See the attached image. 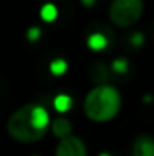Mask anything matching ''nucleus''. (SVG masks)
<instances>
[{"label":"nucleus","mask_w":154,"mask_h":156,"mask_svg":"<svg viewBox=\"0 0 154 156\" xmlns=\"http://www.w3.org/2000/svg\"><path fill=\"white\" fill-rule=\"evenodd\" d=\"M50 126V115L41 105L30 103L18 108L8 120L6 129L18 143H36L43 140Z\"/></svg>","instance_id":"obj_1"},{"label":"nucleus","mask_w":154,"mask_h":156,"mask_svg":"<svg viewBox=\"0 0 154 156\" xmlns=\"http://www.w3.org/2000/svg\"><path fill=\"white\" fill-rule=\"evenodd\" d=\"M119 109H121V94L115 87L107 83L92 88L83 102L85 115L95 123H106L115 118Z\"/></svg>","instance_id":"obj_2"},{"label":"nucleus","mask_w":154,"mask_h":156,"mask_svg":"<svg viewBox=\"0 0 154 156\" xmlns=\"http://www.w3.org/2000/svg\"><path fill=\"white\" fill-rule=\"evenodd\" d=\"M144 14V0H112L109 8L110 21L121 29L136 24Z\"/></svg>","instance_id":"obj_3"},{"label":"nucleus","mask_w":154,"mask_h":156,"mask_svg":"<svg viewBox=\"0 0 154 156\" xmlns=\"http://www.w3.org/2000/svg\"><path fill=\"white\" fill-rule=\"evenodd\" d=\"M54 156H88V152L85 143L80 138L68 135L59 141Z\"/></svg>","instance_id":"obj_4"},{"label":"nucleus","mask_w":154,"mask_h":156,"mask_svg":"<svg viewBox=\"0 0 154 156\" xmlns=\"http://www.w3.org/2000/svg\"><path fill=\"white\" fill-rule=\"evenodd\" d=\"M132 156H154V138L150 135H141L132 146Z\"/></svg>","instance_id":"obj_5"},{"label":"nucleus","mask_w":154,"mask_h":156,"mask_svg":"<svg viewBox=\"0 0 154 156\" xmlns=\"http://www.w3.org/2000/svg\"><path fill=\"white\" fill-rule=\"evenodd\" d=\"M51 130H53V133H54L57 138L62 140V138L71 135L73 126H71V123H70L67 118H57V120H54V123L51 124Z\"/></svg>","instance_id":"obj_6"},{"label":"nucleus","mask_w":154,"mask_h":156,"mask_svg":"<svg viewBox=\"0 0 154 156\" xmlns=\"http://www.w3.org/2000/svg\"><path fill=\"white\" fill-rule=\"evenodd\" d=\"M54 105H56V108H57L59 111L65 112V111L70 108L71 100H70L67 96H57V97H56V102H54Z\"/></svg>","instance_id":"obj_7"},{"label":"nucleus","mask_w":154,"mask_h":156,"mask_svg":"<svg viewBox=\"0 0 154 156\" xmlns=\"http://www.w3.org/2000/svg\"><path fill=\"white\" fill-rule=\"evenodd\" d=\"M89 44H91V47L92 49H101L103 46L106 44V40L103 38V37H100V35H94L91 40H89Z\"/></svg>","instance_id":"obj_8"},{"label":"nucleus","mask_w":154,"mask_h":156,"mask_svg":"<svg viewBox=\"0 0 154 156\" xmlns=\"http://www.w3.org/2000/svg\"><path fill=\"white\" fill-rule=\"evenodd\" d=\"M100 156H109V155H106V153H103V155H100Z\"/></svg>","instance_id":"obj_9"}]
</instances>
